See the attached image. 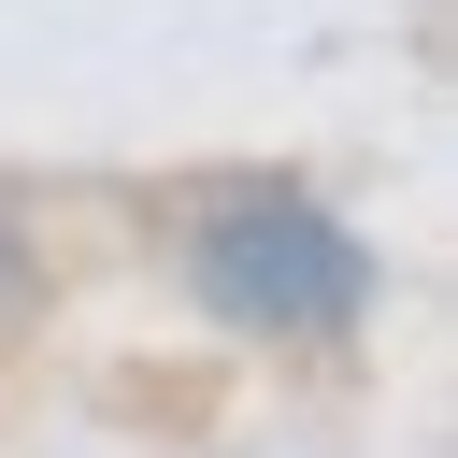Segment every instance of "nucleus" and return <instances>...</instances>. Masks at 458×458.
<instances>
[{
	"mask_svg": "<svg viewBox=\"0 0 458 458\" xmlns=\"http://www.w3.org/2000/svg\"><path fill=\"white\" fill-rule=\"evenodd\" d=\"M372 243L315 200V186H272V172H243V186H215L200 215H186V301L215 315V329H243V344H344L358 315H372Z\"/></svg>",
	"mask_w": 458,
	"mask_h": 458,
	"instance_id": "1",
	"label": "nucleus"
}]
</instances>
